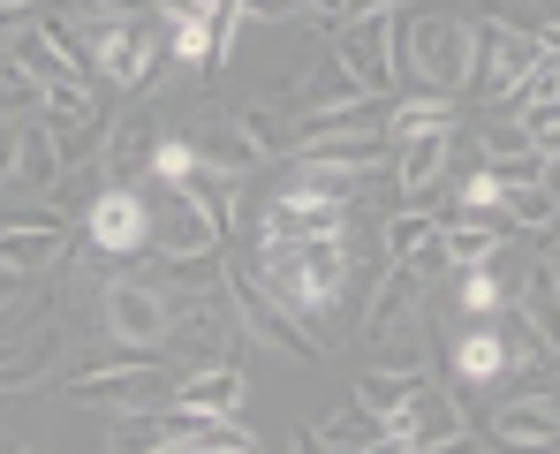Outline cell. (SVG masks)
I'll return each mask as SVG.
<instances>
[{"mask_svg":"<svg viewBox=\"0 0 560 454\" xmlns=\"http://www.w3.org/2000/svg\"><path fill=\"white\" fill-rule=\"evenodd\" d=\"M401 69L432 91V98H463L477 84V23L447 15V8L401 15Z\"/></svg>","mask_w":560,"mask_h":454,"instance_id":"1","label":"cell"},{"mask_svg":"<svg viewBox=\"0 0 560 454\" xmlns=\"http://www.w3.org/2000/svg\"><path fill=\"white\" fill-rule=\"evenodd\" d=\"M334 61H341V77L364 91V98H386L394 91V77H401V15H394V0L357 8L334 31Z\"/></svg>","mask_w":560,"mask_h":454,"instance_id":"2","label":"cell"},{"mask_svg":"<svg viewBox=\"0 0 560 454\" xmlns=\"http://www.w3.org/2000/svg\"><path fill=\"white\" fill-rule=\"evenodd\" d=\"M553 54V23H515V15H485L477 23V84L485 98L515 91L538 61Z\"/></svg>","mask_w":560,"mask_h":454,"instance_id":"3","label":"cell"},{"mask_svg":"<svg viewBox=\"0 0 560 454\" xmlns=\"http://www.w3.org/2000/svg\"><path fill=\"white\" fill-rule=\"evenodd\" d=\"M220 288H228V303H235V318H243V334H250L258 349H280L288 363H318V334H311L295 311H280L273 295L258 288V272H250V266L228 272Z\"/></svg>","mask_w":560,"mask_h":454,"instance_id":"4","label":"cell"},{"mask_svg":"<svg viewBox=\"0 0 560 454\" xmlns=\"http://www.w3.org/2000/svg\"><path fill=\"white\" fill-rule=\"evenodd\" d=\"M98 311H106V341H137V349H160L167 326H175V303L167 288H152L144 272H121V280H98Z\"/></svg>","mask_w":560,"mask_h":454,"instance_id":"5","label":"cell"},{"mask_svg":"<svg viewBox=\"0 0 560 454\" xmlns=\"http://www.w3.org/2000/svg\"><path fill=\"white\" fill-rule=\"evenodd\" d=\"M84 235H92V258H137L152 243V197L121 189V182L92 189L84 197Z\"/></svg>","mask_w":560,"mask_h":454,"instance_id":"6","label":"cell"},{"mask_svg":"<svg viewBox=\"0 0 560 454\" xmlns=\"http://www.w3.org/2000/svg\"><path fill=\"white\" fill-rule=\"evenodd\" d=\"M386 160H394V197H401V212H417L432 189H447V167H455V129L386 137Z\"/></svg>","mask_w":560,"mask_h":454,"instance_id":"7","label":"cell"},{"mask_svg":"<svg viewBox=\"0 0 560 454\" xmlns=\"http://www.w3.org/2000/svg\"><path fill=\"white\" fill-rule=\"evenodd\" d=\"M69 251V212L61 205H15L0 212V266L15 272H38Z\"/></svg>","mask_w":560,"mask_h":454,"instance_id":"8","label":"cell"},{"mask_svg":"<svg viewBox=\"0 0 560 454\" xmlns=\"http://www.w3.org/2000/svg\"><path fill=\"white\" fill-rule=\"evenodd\" d=\"M228 243V228L205 212V205H189L183 189H167L160 205H152V251L160 258H212Z\"/></svg>","mask_w":560,"mask_h":454,"instance_id":"9","label":"cell"},{"mask_svg":"<svg viewBox=\"0 0 560 454\" xmlns=\"http://www.w3.org/2000/svg\"><path fill=\"white\" fill-rule=\"evenodd\" d=\"M485 432H492V447H500V454H553V447H560L553 401H530V394H508V401H492Z\"/></svg>","mask_w":560,"mask_h":454,"instance_id":"10","label":"cell"},{"mask_svg":"<svg viewBox=\"0 0 560 454\" xmlns=\"http://www.w3.org/2000/svg\"><path fill=\"white\" fill-rule=\"evenodd\" d=\"M61 349H69V334L46 318V326H31V334H15V341H0V394H31V386H46L54 371H61Z\"/></svg>","mask_w":560,"mask_h":454,"instance_id":"11","label":"cell"},{"mask_svg":"<svg viewBox=\"0 0 560 454\" xmlns=\"http://www.w3.org/2000/svg\"><path fill=\"white\" fill-rule=\"evenodd\" d=\"M243 394H250V379H243V363H197L183 386H175V401L167 409H183V417H235L243 409Z\"/></svg>","mask_w":560,"mask_h":454,"instance_id":"12","label":"cell"},{"mask_svg":"<svg viewBox=\"0 0 560 454\" xmlns=\"http://www.w3.org/2000/svg\"><path fill=\"white\" fill-rule=\"evenodd\" d=\"M152 144H160V129H152V106H129V114L106 129V144H98V167H106V182L137 189V175L152 167Z\"/></svg>","mask_w":560,"mask_h":454,"instance_id":"13","label":"cell"},{"mask_svg":"<svg viewBox=\"0 0 560 454\" xmlns=\"http://www.w3.org/2000/svg\"><path fill=\"white\" fill-rule=\"evenodd\" d=\"M424 386H432V371H378L372 363V371L357 379V409L372 417L378 432H401V417H409V401H417Z\"/></svg>","mask_w":560,"mask_h":454,"instance_id":"14","label":"cell"},{"mask_svg":"<svg viewBox=\"0 0 560 454\" xmlns=\"http://www.w3.org/2000/svg\"><path fill=\"white\" fill-rule=\"evenodd\" d=\"M378 160H386V129H357V137H326V144L288 152V167H311V175H372Z\"/></svg>","mask_w":560,"mask_h":454,"instance_id":"15","label":"cell"},{"mask_svg":"<svg viewBox=\"0 0 560 454\" xmlns=\"http://www.w3.org/2000/svg\"><path fill=\"white\" fill-rule=\"evenodd\" d=\"M189 152H197V167H205V175H228V182H250L258 167H266L235 121H197V129H189Z\"/></svg>","mask_w":560,"mask_h":454,"instance_id":"16","label":"cell"},{"mask_svg":"<svg viewBox=\"0 0 560 454\" xmlns=\"http://www.w3.org/2000/svg\"><path fill=\"white\" fill-rule=\"evenodd\" d=\"M417 326V280L401 266H386V280H378L372 311H364V349H386V341H401Z\"/></svg>","mask_w":560,"mask_h":454,"instance_id":"17","label":"cell"},{"mask_svg":"<svg viewBox=\"0 0 560 454\" xmlns=\"http://www.w3.org/2000/svg\"><path fill=\"white\" fill-rule=\"evenodd\" d=\"M77 401H92V409H129V401H144V394H160V363H137V371H69L61 379Z\"/></svg>","mask_w":560,"mask_h":454,"instance_id":"18","label":"cell"},{"mask_svg":"<svg viewBox=\"0 0 560 454\" xmlns=\"http://www.w3.org/2000/svg\"><path fill=\"white\" fill-rule=\"evenodd\" d=\"M183 440V417L175 409H152V417H137V409H114V424H106V454H160Z\"/></svg>","mask_w":560,"mask_h":454,"instance_id":"19","label":"cell"},{"mask_svg":"<svg viewBox=\"0 0 560 454\" xmlns=\"http://www.w3.org/2000/svg\"><path fill=\"white\" fill-rule=\"evenodd\" d=\"M15 182H23V189H54V182H61L54 129H46L38 114H23V121H15Z\"/></svg>","mask_w":560,"mask_h":454,"instance_id":"20","label":"cell"},{"mask_svg":"<svg viewBox=\"0 0 560 454\" xmlns=\"http://www.w3.org/2000/svg\"><path fill=\"white\" fill-rule=\"evenodd\" d=\"M492 212H500V228H508V235H515V228L553 235V182H500Z\"/></svg>","mask_w":560,"mask_h":454,"instance_id":"21","label":"cell"},{"mask_svg":"<svg viewBox=\"0 0 560 454\" xmlns=\"http://www.w3.org/2000/svg\"><path fill=\"white\" fill-rule=\"evenodd\" d=\"M500 371H508V341H500L492 326H469L463 341H455V379H463V386H492Z\"/></svg>","mask_w":560,"mask_h":454,"instance_id":"22","label":"cell"},{"mask_svg":"<svg viewBox=\"0 0 560 454\" xmlns=\"http://www.w3.org/2000/svg\"><path fill=\"white\" fill-rule=\"evenodd\" d=\"M463 280H455V303H463L469 318H500L508 311V280H500V266L485 258V266H455Z\"/></svg>","mask_w":560,"mask_h":454,"instance_id":"23","label":"cell"},{"mask_svg":"<svg viewBox=\"0 0 560 454\" xmlns=\"http://www.w3.org/2000/svg\"><path fill=\"white\" fill-rule=\"evenodd\" d=\"M417 129H463V114H455V98H394V121H386V137H417Z\"/></svg>","mask_w":560,"mask_h":454,"instance_id":"24","label":"cell"},{"mask_svg":"<svg viewBox=\"0 0 560 454\" xmlns=\"http://www.w3.org/2000/svg\"><path fill=\"white\" fill-rule=\"evenodd\" d=\"M477 144H485V167H492V175H500V167H515V160H530V137H523V121H508V114H492ZM538 160H546V152H538Z\"/></svg>","mask_w":560,"mask_h":454,"instance_id":"25","label":"cell"},{"mask_svg":"<svg viewBox=\"0 0 560 454\" xmlns=\"http://www.w3.org/2000/svg\"><path fill=\"white\" fill-rule=\"evenodd\" d=\"M432 228H440L432 212H386V220H378V251H386V266H401V258H409Z\"/></svg>","mask_w":560,"mask_h":454,"instance_id":"26","label":"cell"},{"mask_svg":"<svg viewBox=\"0 0 560 454\" xmlns=\"http://www.w3.org/2000/svg\"><path fill=\"white\" fill-rule=\"evenodd\" d=\"M0 106H15V121L46 106V84H38V77H31L23 61H8V54H0Z\"/></svg>","mask_w":560,"mask_h":454,"instance_id":"27","label":"cell"},{"mask_svg":"<svg viewBox=\"0 0 560 454\" xmlns=\"http://www.w3.org/2000/svg\"><path fill=\"white\" fill-rule=\"evenodd\" d=\"M401 272H409L417 288H424V280H455V258H447V235L432 228V235H424V243H417V251L401 258Z\"/></svg>","mask_w":560,"mask_h":454,"instance_id":"28","label":"cell"},{"mask_svg":"<svg viewBox=\"0 0 560 454\" xmlns=\"http://www.w3.org/2000/svg\"><path fill=\"white\" fill-rule=\"evenodd\" d=\"M137 363H160V349H137V341H106V349H84L77 379H84V371H137Z\"/></svg>","mask_w":560,"mask_h":454,"instance_id":"29","label":"cell"},{"mask_svg":"<svg viewBox=\"0 0 560 454\" xmlns=\"http://www.w3.org/2000/svg\"><path fill=\"white\" fill-rule=\"evenodd\" d=\"M228 121H235V129L250 137V152H258V160H273V152H280V121L266 114V106H235Z\"/></svg>","mask_w":560,"mask_h":454,"instance_id":"30","label":"cell"},{"mask_svg":"<svg viewBox=\"0 0 560 454\" xmlns=\"http://www.w3.org/2000/svg\"><path fill=\"white\" fill-rule=\"evenodd\" d=\"M31 295V272H15V266H0V311H15Z\"/></svg>","mask_w":560,"mask_h":454,"instance_id":"31","label":"cell"},{"mask_svg":"<svg viewBox=\"0 0 560 454\" xmlns=\"http://www.w3.org/2000/svg\"><path fill=\"white\" fill-rule=\"evenodd\" d=\"M243 15H303V0H235Z\"/></svg>","mask_w":560,"mask_h":454,"instance_id":"32","label":"cell"},{"mask_svg":"<svg viewBox=\"0 0 560 454\" xmlns=\"http://www.w3.org/2000/svg\"><path fill=\"white\" fill-rule=\"evenodd\" d=\"M0 182H15V121H0Z\"/></svg>","mask_w":560,"mask_h":454,"instance_id":"33","label":"cell"},{"mask_svg":"<svg viewBox=\"0 0 560 454\" xmlns=\"http://www.w3.org/2000/svg\"><path fill=\"white\" fill-rule=\"evenodd\" d=\"M357 454H409V440H401V432H372Z\"/></svg>","mask_w":560,"mask_h":454,"instance_id":"34","label":"cell"},{"mask_svg":"<svg viewBox=\"0 0 560 454\" xmlns=\"http://www.w3.org/2000/svg\"><path fill=\"white\" fill-rule=\"evenodd\" d=\"M295 454H326V440H318V424H295Z\"/></svg>","mask_w":560,"mask_h":454,"instance_id":"35","label":"cell"},{"mask_svg":"<svg viewBox=\"0 0 560 454\" xmlns=\"http://www.w3.org/2000/svg\"><path fill=\"white\" fill-rule=\"evenodd\" d=\"M417 454H485V447H469V440H440V447H417Z\"/></svg>","mask_w":560,"mask_h":454,"instance_id":"36","label":"cell"},{"mask_svg":"<svg viewBox=\"0 0 560 454\" xmlns=\"http://www.w3.org/2000/svg\"><path fill=\"white\" fill-rule=\"evenodd\" d=\"M0 8H31V0H0Z\"/></svg>","mask_w":560,"mask_h":454,"instance_id":"37","label":"cell"},{"mask_svg":"<svg viewBox=\"0 0 560 454\" xmlns=\"http://www.w3.org/2000/svg\"><path fill=\"white\" fill-rule=\"evenodd\" d=\"M106 8H137V0H106Z\"/></svg>","mask_w":560,"mask_h":454,"instance_id":"38","label":"cell"},{"mask_svg":"<svg viewBox=\"0 0 560 454\" xmlns=\"http://www.w3.org/2000/svg\"><path fill=\"white\" fill-rule=\"evenodd\" d=\"M8 454H31V447H8Z\"/></svg>","mask_w":560,"mask_h":454,"instance_id":"39","label":"cell"},{"mask_svg":"<svg viewBox=\"0 0 560 454\" xmlns=\"http://www.w3.org/2000/svg\"><path fill=\"white\" fill-rule=\"evenodd\" d=\"M243 454H258V447H243Z\"/></svg>","mask_w":560,"mask_h":454,"instance_id":"40","label":"cell"}]
</instances>
